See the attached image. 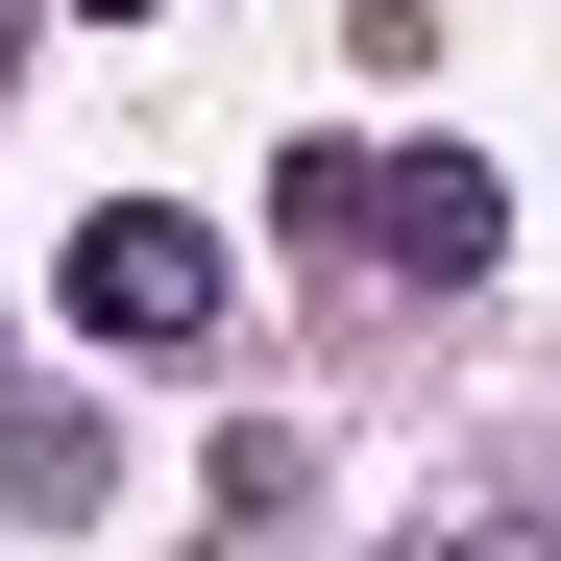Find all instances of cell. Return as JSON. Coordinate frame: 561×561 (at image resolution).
Masks as SVG:
<instances>
[{
  "label": "cell",
  "instance_id": "4",
  "mask_svg": "<svg viewBox=\"0 0 561 561\" xmlns=\"http://www.w3.org/2000/svg\"><path fill=\"white\" fill-rule=\"evenodd\" d=\"M439 561H561V537H537V513H463V537H439Z\"/></svg>",
  "mask_w": 561,
  "mask_h": 561
},
{
  "label": "cell",
  "instance_id": "2",
  "mask_svg": "<svg viewBox=\"0 0 561 561\" xmlns=\"http://www.w3.org/2000/svg\"><path fill=\"white\" fill-rule=\"evenodd\" d=\"M366 268H415V294L513 268V171L489 147H366Z\"/></svg>",
  "mask_w": 561,
  "mask_h": 561
},
{
  "label": "cell",
  "instance_id": "3",
  "mask_svg": "<svg viewBox=\"0 0 561 561\" xmlns=\"http://www.w3.org/2000/svg\"><path fill=\"white\" fill-rule=\"evenodd\" d=\"M0 513H99V415H0Z\"/></svg>",
  "mask_w": 561,
  "mask_h": 561
},
{
  "label": "cell",
  "instance_id": "1",
  "mask_svg": "<svg viewBox=\"0 0 561 561\" xmlns=\"http://www.w3.org/2000/svg\"><path fill=\"white\" fill-rule=\"evenodd\" d=\"M73 318H99L123 366L220 342V220H196V196H99V220H73Z\"/></svg>",
  "mask_w": 561,
  "mask_h": 561
},
{
  "label": "cell",
  "instance_id": "6",
  "mask_svg": "<svg viewBox=\"0 0 561 561\" xmlns=\"http://www.w3.org/2000/svg\"><path fill=\"white\" fill-rule=\"evenodd\" d=\"M73 25H147V0H73Z\"/></svg>",
  "mask_w": 561,
  "mask_h": 561
},
{
  "label": "cell",
  "instance_id": "5",
  "mask_svg": "<svg viewBox=\"0 0 561 561\" xmlns=\"http://www.w3.org/2000/svg\"><path fill=\"white\" fill-rule=\"evenodd\" d=\"M0 99H25V0H0Z\"/></svg>",
  "mask_w": 561,
  "mask_h": 561
}]
</instances>
